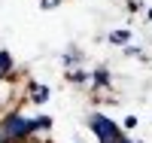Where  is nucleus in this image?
<instances>
[{
  "mask_svg": "<svg viewBox=\"0 0 152 143\" xmlns=\"http://www.w3.org/2000/svg\"><path fill=\"white\" fill-rule=\"evenodd\" d=\"M55 119L52 116H28L24 110H3L0 113V134H3L9 143H31L40 134H49L52 131Z\"/></svg>",
  "mask_w": 152,
  "mask_h": 143,
  "instance_id": "1",
  "label": "nucleus"
},
{
  "mask_svg": "<svg viewBox=\"0 0 152 143\" xmlns=\"http://www.w3.org/2000/svg\"><path fill=\"white\" fill-rule=\"evenodd\" d=\"M85 125H88V131H91V137L97 143H119V137L125 134L122 131V125L113 119V116L107 113H100V110H91L85 116Z\"/></svg>",
  "mask_w": 152,
  "mask_h": 143,
  "instance_id": "2",
  "label": "nucleus"
},
{
  "mask_svg": "<svg viewBox=\"0 0 152 143\" xmlns=\"http://www.w3.org/2000/svg\"><path fill=\"white\" fill-rule=\"evenodd\" d=\"M24 98H28L31 103H37V107H43V103H49V100H52V88H49L46 82L28 79V82H24Z\"/></svg>",
  "mask_w": 152,
  "mask_h": 143,
  "instance_id": "3",
  "label": "nucleus"
},
{
  "mask_svg": "<svg viewBox=\"0 0 152 143\" xmlns=\"http://www.w3.org/2000/svg\"><path fill=\"white\" fill-rule=\"evenodd\" d=\"M61 67L64 70H76V67H85V52L76 46V43H67V49L61 52Z\"/></svg>",
  "mask_w": 152,
  "mask_h": 143,
  "instance_id": "4",
  "label": "nucleus"
},
{
  "mask_svg": "<svg viewBox=\"0 0 152 143\" xmlns=\"http://www.w3.org/2000/svg\"><path fill=\"white\" fill-rule=\"evenodd\" d=\"M131 40H134L131 28H116V31H110V34H107V43H110V46H116V49H125Z\"/></svg>",
  "mask_w": 152,
  "mask_h": 143,
  "instance_id": "5",
  "label": "nucleus"
},
{
  "mask_svg": "<svg viewBox=\"0 0 152 143\" xmlns=\"http://www.w3.org/2000/svg\"><path fill=\"white\" fill-rule=\"evenodd\" d=\"M0 76H3V79H12V76H15V58H12L9 49H0Z\"/></svg>",
  "mask_w": 152,
  "mask_h": 143,
  "instance_id": "6",
  "label": "nucleus"
},
{
  "mask_svg": "<svg viewBox=\"0 0 152 143\" xmlns=\"http://www.w3.org/2000/svg\"><path fill=\"white\" fill-rule=\"evenodd\" d=\"M122 55H125V58H137V61H143V64L149 61V55H146V49H140V46H131V43H128V46L122 49Z\"/></svg>",
  "mask_w": 152,
  "mask_h": 143,
  "instance_id": "7",
  "label": "nucleus"
},
{
  "mask_svg": "<svg viewBox=\"0 0 152 143\" xmlns=\"http://www.w3.org/2000/svg\"><path fill=\"white\" fill-rule=\"evenodd\" d=\"M137 125H140V116H134V113H128V116H125V119H122V131L128 134V131H134Z\"/></svg>",
  "mask_w": 152,
  "mask_h": 143,
  "instance_id": "8",
  "label": "nucleus"
},
{
  "mask_svg": "<svg viewBox=\"0 0 152 143\" xmlns=\"http://www.w3.org/2000/svg\"><path fill=\"white\" fill-rule=\"evenodd\" d=\"M61 0H40V9H55Z\"/></svg>",
  "mask_w": 152,
  "mask_h": 143,
  "instance_id": "9",
  "label": "nucleus"
},
{
  "mask_svg": "<svg viewBox=\"0 0 152 143\" xmlns=\"http://www.w3.org/2000/svg\"><path fill=\"white\" fill-rule=\"evenodd\" d=\"M140 6H143V0H128V12H140Z\"/></svg>",
  "mask_w": 152,
  "mask_h": 143,
  "instance_id": "10",
  "label": "nucleus"
},
{
  "mask_svg": "<svg viewBox=\"0 0 152 143\" xmlns=\"http://www.w3.org/2000/svg\"><path fill=\"white\" fill-rule=\"evenodd\" d=\"M119 143H137V140H134L131 134H122V137H119Z\"/></svg>",
  "mask_w": 152,
  "mask_h": 143,
  "instance_id": "11",
  "label": "nucleus"
},
{
  "mask_svg": "<svg viewBox=\"0 0 152 143\" xmlns=\"http://www.w3.org/2000/svg\"><path fill=\"white\" fill-rule=\"evenodd\" d=\"M146 21H152V6H149V9H146Z\"/></svg>",
  "mask_w": 152,
  "mask_h": 143,
  "instance_id": "12",
  "label": "nucleus"
},
{
  "mask_svg": "<svg viewBox=\"0 0 152 143\" xmlns=\"http://www.w3.org/2000/svg\"><path fill=\"white\" fill-rule=\"evenodd\" d=\"M0 143H9V140H6V137H3V134H0Z\"/></svg>",
  "mask_w": 152,
  "mask_h": 143,
  "instance_id": "13",
  "label": "nucleus"
},
{
  "mask_svg": "<svg viewBox=\"0 0 152 143\" xmlns=\"http://www.w3.org/2000/svg\"><path fill=\"white\" fill-rule=\"evenodd\" d=\"M0 79H3V76H0Z\"/></svg>",
  "mask_w": 152,
  "mask_h": 143,
  "instance_id": "14",
  "label": "nucleus"
}]
</instances>
